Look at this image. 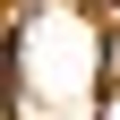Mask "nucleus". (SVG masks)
<instances>
[{
  "label": "nucleus",
  "mask_w": 120,
  "mask_h": 120,
  "mask_svg": "<svg viewBox=\"0 0 120 120\" xmlns=\"http://www.w3.org/2000/svg\"><path fill=\"white\" fill-rule=\"evenodd\" d=\"M103 120H120V86H112V94H103Z\"/></svg>",
  "instance_id": "f03ea898"
},
{
  "label": "nucleus",
  "mask_w": 120,
  "mask_h": 120,
  "mask_svg": "<svg viewBox=\"0 0 120 120\" xmlns=\"http://www.w3.org/2000/svg\"><path fill=\"white\" fill-rule=\"evenodd\" d=\"M103 77H112V86H120V34H112V43H103Z\"/></svg>",
  "instance_id": "f257e3e1"
}]
</instances>
